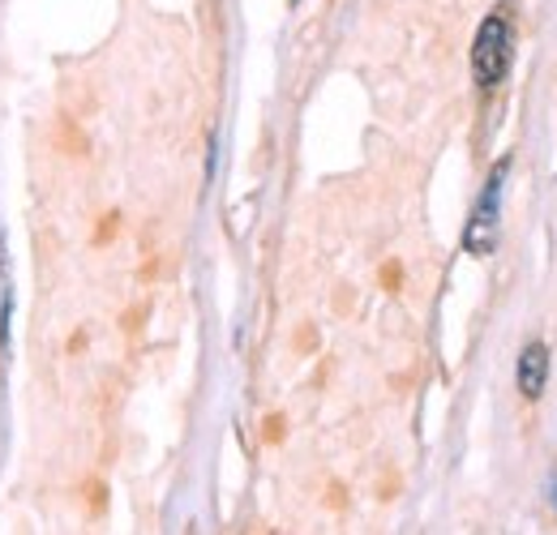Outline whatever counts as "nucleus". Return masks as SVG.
<instances>
[{
    "label": "nucleus",
    "instance_id": "f257e3e1",
    "mask_svg": "<svg viewBox=\"0 0 557 535\" xmlns=\"http://www.w3.org/2000/svg\"><path fill=\"white\" fill-rule=\"evenodd\" d=\"M510 61H515V26H510V17L488 13L476 30V43H472V77L485 90H493L510 73Z\"/></svg>",
    "mask_w": 557,
    "mask_h": 535
},
{
    "label": "nucleus",
    "instance_id": "f03ea898",
    "mask_svg": "<svg viewBox=\"0 0 557 535\" xmlns=\"http://www.w3.org/2000/svg\"><path fill=\"white\" fill-rule=\"evenodd\" d=\"M506 176H510V159H502L493 172H488L485 189L472 206V219H468V232H463V249L472 258H488L497 249V219H502V189H506Z\"/></svg>",
    "mask_w": 557,
    "mask_h": 535
},
{
    "label": "nucleus",
    "instance_id": "7ed1b4c3",
    "mask_svg": "<svg viewBox=\"0 0 557 535\" xmlns=\"http://www.w3.org/2000/svg\"><path fill=\"white\" fill-rule=\"evenodd\" d=\"M545 386H549V347L528 343L519 356V390H523V399H541Z\"/></svg>",
    "mask_w": 557,
    "mask_h": 535
}]
</instances>
